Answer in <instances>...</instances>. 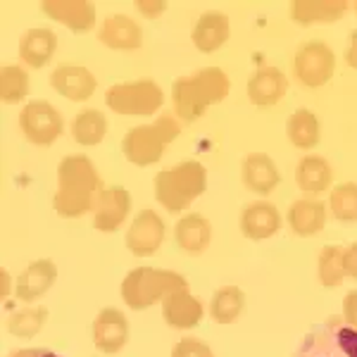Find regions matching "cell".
I'll return each mask as SVG.
<instances>
[{
  "label": "cell",
  "instance_id": "cell-17",
  "mask_svg": "<svg viewBox=\"0 0 357 357\" xmlns=\"http://www.w3.org/2000/svg\"><path fill=\"white\" fill-rule=\"evenodd\" d=\"M57 279V267L55 262L50 260H38L17 276V284H15V296L17 301H24V303H33L43 296L50 286L55 284Z\"/></svg>",
  "mask_w": 357,
  "mask_h": 357
},
{
  "label": "cell",
  "instance_id": "cell-30",
  "mask_svg": "<svg viewBox=\"0 0 357 357\" xmlns=\"http://www.w3.org/2000/svg\"><path fill=\"white\" fill-rule=\"evenodd\" d=\"M317 274H319V284L326 289H336L345 279L343 267V248L341 245H324L317 260Z\"/></svg>",
  "mask_w": 357,
  "mask_h": 357
},
{
  "label": "cell",
  "instance_id": "cell-19",
  "mask_svg": "<svg viewBox=\"0 0 357 357\" xmlns=\"http://www.w3.org/2000/svg\"><path fill=\"white\" fill-rule=\"evenodd\" d=\"M281 229V215L272 203H252L241 215V231L250 241H264Z\"/></svg>",
  "mask_w": 357,
  "mask_h": 357
},
{
  "label": "cell",
  "instance_id": "cell-4",
  "mask_svg": "<svg viewBox=\"0 0 357 357\" xmlns=\"http://www.w3.org/2000/svg\"><path fill=\"white\" fill-rule=\"evenodd\" d=\"M181 289H188V281L181 274L158 267H136L122 281V301L131 310H148Z\"/></svg>",
  "mask_w": 357,
  "mask_h": 357
},
{
  "label": "cell",
  "instance_id": "cell-33",
  "mask_svg": "<svg viewBox=\"0 0 357 357\" xmlns=\"http://www.w3.org/2000/svg\"><path fill=\"white\" fill-rule=\"evenodd\" d=\"M45 317H48V310L45 307L20 310V312H15L8 319V331L20 338H31L33 333L41 331V326L45 324Z\"/></svg>",
  "mask_w": 357,
  "mask_h": 357
},
{
  "label": "cell",
  "instance_id": "cell-8",
  "mask_svg": "<svg viewBox=\"0 0 357 357\" xmlns=\"http://www.w3.org/2000/svg\"><path fill=\"white\" fill-rule=\"evenodd\" d=\"M20 129L26 136V141H31L33 146L45 148V146H53L57 138H60L62 129H65V122H62V114L50 102L31 100L20 112Z\"/></svg>",
  "mask_w": 357,
  "mask_h": 357
},
{
  "label": "cell",
  "instance_id": "cell-22",
  "mask_svg": "<svg viewBox=\"0 0 357 357\" xmlns=\"http://www.w3.org/2000/svg\"><path fill=\"white\" fill-rule=\"evenodd\" d=\"M55 48H57V36L50 29L45 26L29 29L20 41V57L24 60V65L41 69L55 55Z\"/></svg>",
  "mask_w": 357,
  "mask_h": 357
},
{
  "label": "cell",
  "instance_id": "cell-25",
  "mask_svg": "<svg viewBox=\"0 0 357 357\" xmlns=\"http://www.w3.org/2000/svg\"><path fill=\"white\" fill-rule=\"evenodd\" d=\"M174 238L181 250L198 255V252L207 250L212 238V227L203 215H186L176 222L174 229Z\"/></svg>",
  "mask_w": 357,
  "mask_h": 357
},
{
  "label": "cell",
  "instance_id": "cell-1",
  "mask_svg": "<svg viewBox=\"0 0 357 357\" xmlns=\"http://www.w3.org/2000/svg\"><path fill=\"white\" fill-rule=\"evenodd\" d=\"M100 193L102 178L96 172V165L86 155H67L57 167V191L53 195L57 215L77 220L86 212L96 210Z\"/></svg>",
  "mask_w": 357,
  "mask_h": 357
},
{
  "label": "cell",
  "instance_id": "cell-40",
  "mask_svg": "<svg viewBox=\"0 0 357 357\" xmlns=\"http://www.w3.org/2000/svg\"><path fill=\"white\" fill-rule=\"evenodd\" d=\"M355 10H357V5H355Z\"/></svg>",
  "mask_w": 357,
  "mask_h": 357
},
{
  "label": "cell",
  "instance_id": "cell-2",
  "mask_svg": "<svg viewBox=\"0 0 357 357\" xmlns=\"http://www.w3.org/2000/svg\"><path fill=\"white\" fill-rule=\"evenodd\" d=\"M231 91L227 72L220 67L198 69L191 77L176 79L172 86V102L178 119L183 122H195L207 112V107L222 102Z\"/></svg>",
  "mask_w": 357,
  "mask_h": 357
},
{
  "label": "cell",
  "instance_id": "cell-29",
  "mask_svg": "<svg viewBox=\"0 0 357 357\" xmlns=\"http://www.w3.org/2000/svg\"><path fill=\"white\" fill-rule=\"evenodd\" d=\"M107 134V119L100 110H84L72 119V136L79 146H98Z\"/></svg>",
  "mask_w": 357,
  "mask_h": 357
},
{
  "label": "cell",
  "instance_id": "cell-23",
  "mask_svg": "<svg viewBox=\"0 0 357 357\" xmlns=\"http://www.w3.org/2000/svg\"><path fill=\"white\" fill-rule=\"evenodd\" d=\"M286 220H289L291 231L296 236H314V234H319L326 224V205L319 203V200H310V198L296 200V203L291 205Z\"/></svg>",
  "mask_w": 357,
  "mask_h": 357
},
{
  "label": "cell",
  "instance_id": "cell-21",
  "mask_svg": "<svg viewBox=\"0 0 357 357\" xmlns=\"http://www.w3.org/2000/svg\"><path fill=\"white\" fill-rule=\"evenodd\" d=\"M229 17L222 13H205L200 15V20L193 26V45L200 53H215L220 50L224 43L229 41Z\"/></svg>",
  "mask_w": 357,
  "mask_h": 357
},
{
  "label": "cell",
  "instance_id": "cell-15",
  "mask_svg": "<svg viewBox=\"0 0 357 357\" xmlns=\"http://www.w3.org/2000/svg\"><path fill=\"white\" fill-rule=\"evenodd\" d=\"M289 91V79L281 69L276 67H262L248 82V98L257 107H272Z\"/></svg>",
  "mask_w": 357,
  "mask_h": 357
},
{
  "label": "cell",
  "instance_id": "cell-7",
  "mask_svg": "<svg viewBox=\"0 0 357 357\" xmlns=\"http://www.w3.org/2000/svg\"><path fill=\"white\" fill-rule=\"evenodd\" d=\"M165 93L153 79H138V82L114 84L105 91V105L112 112L126 117H148L162 107Z\"/></svg>",
  "mask_w": 357,
  "mask_h": 357
},
{
  "label": "cell",
  "instance_id": "cell-18",
  "mask_svg": "<svg viewBox=\"0 0 357 357\" xmlns=\"http://www.w3.org/2000/svg\"><path fill=\"white\" fill-rule=\"evenodd\" d=\"M102 45L112 50H138L143 45V31L134 20L126 15H112L102 22L100 31H98Z\"/></svg>",
  "mask_w": 357,
  "mask_h": 357
},
{
  "label": "cell",
  "instance_id": "cell-3",
  "mask_svg": "<svg viewBox=\"0 0 357 357\" xmlns=\"http://www.w3.org/2000/svg\"><path fill=\"white\" fill-rule=\"evenodd\" d=\"M207 188V169L195 160L178 162L155 176V198L167 212H181Z\"/></svg>",
  "mask_w": 357,
  "mask_h": 357
},
{
  "label": "cell",
  "instance_id": "cell-6",
  "mask_svg": "<svg viewBox=\"0 0 357 357\" xmlns=\"http://www.w3.org/2000/svg\"><path fill=\"white\" fill-rule=\"evenodd\" d=\"M296 357H357V329L341 317H329L303 338Z\"/></svg>",
  "mask_w": 357,
  "mask_h": 357
},
{
  "label": "cell",
  "instance_id": "cell-31",
  "mask_svg": "<svg viewBox=\"0 0 357 357\" xmlns=\"http://www.w3.org/2000/svg\"><path fill=\"white\" fill-rule=\"evenodd\" d=\"M329 207L338 222L355 224L357 222V183H338L329 195Z\"/></svg>",
  "mask_w": 357,
  "mask_h": 357
},
{
  "label": "cell",
  "instance_id": "cell-38",
  "mask_svg": "<svg viewBox=\"0 0 357 357\" xmlns=\"http://www.w3.org/2000/svg\"><path fill=\"white\" fill-rule=\"evenodd\" d=\"M8 357H60L53 350H43V348H24V350H15Z\"/></svg>",
  "mask_w": 357,
  "mask_h": 357
},
{
  "label": "cell",
  "instance_id": "cell-32",
  "mask_svg": "<svg viewBox=\"0 0 357 357\" xmlns=\"http://www.w3.org/2000/svg\"><path fill=\"white\" fill-rule=\"evenodd\" d=\"M29 93V74L17 65H5L0 69V100L15 105Z\"/></svg>",
  "mask_w": 357,
  "mask_h": 357
},
{
  "label": "cell",
  "instance_id": "cell-10",
  "mask_svg": "<svg viewBox=\"0 0 357 357\" xmlns=\"http://www.w3.org/2000/svg\"><path fill=\"white\" fill-rule=\"evenodd\" d=\"M165 222L155 210H143L131 222L129 234H126V248L134 252L136 257H148L160 250L165 241Z\"/></svg>",
  "mask_w": 357,
  "mask_h": 357
},
{
  "label": "cell",
  "instance_id": "cell-20",
  "mask_svg": "<svg viewBox=\"0 0 357 357\" xmlns=\"http://www.w3.org/2000/svg\"><path fill=\"white\" fill-rule=\"evenodd\" d=\"M243 183L257 195H269L281 183L274 160L264 153H250L243 160Z\"/></svg>",
  "mask_w": 357,
  "mask_h": 357
},
{
  "label": "cell",
  "instance_id": "cell-28",
  "mask_svg": "<svg viewBox=\"0 0 357 357\" xmlns=\"http://www.w3.org/2000/svg\"><path fill=\"white\" fill-rule=\"evenodd\" d=\"M245 307V296L238 286H224L212 296L210 314L217 324H234Z\"/></svg>",
  "mask_w": 357,
  "mask_h": 357
},
{
  "label": "cell",
  "instance_id": "cell-26",
  "mask_svg": "<svg viewBox=\"0 0 357 357\" xmlns=\"http://www.w3.org/2000/svg\"><path fill=\"white\" fill-rule=\"evenodd\" d=\"M331 167L319 155H307L296 167V183L305 193H321L331 186Z\"/></svg>",
  "mask_w": 357,
  "mask_h": 357
},
{
  "label": "cell",
  "instance_id": "cell-16",
  "mask_svg": "<svg viewBox=\"0 0 357 357\" xmlns=\"http://www.w3.org/2000/svg\"><path fill=\"white\" fill-rule=\"evenodd\" d=\"M162 317L172 329H193L203 319V303L188 289L174 291L162 301Z\"/></svg>",
  "mask_w": 357,
  "mask_h": 357
},
{
  "label": "cell",
  "instance_id": "cell-14",
  "mask_svg": "<svg viewBox=\"0 0 357 357\" xmlns=\"http://www.w3.org/2000/svg\"><path fill=\"white\" fill-rule=\"evenodd\" d=\"M41 10L74 33H86L96 24V8L89 0H45Z\"/></svg>",
  "mask_w": 357,
  "mask_h": 357
},
{
  "label": "cell",
  "instance_id": "cell-5",
  "mask_svg": "<svg viewBox=\"0 0 357 357\" xmlns=\"http://www.w3.org/2000/svg\"><path fill=\"white\" fill-rule=\"evenodd\" d=\"M178 122L169 114L155 119L153 124H141L129 129V134L122 138V153L131 165L148 167L160 162L165 148L178 136Z\"/></svg>",
  "mask_w": 357,
  "mask_h": 357
},
{
  "label": "cell",
  "instance_id": "cell-36",
  "mask_svg": "<svg viewBox=\"0 0 357 357\" xmlns=\"http://www.w3.org/2000/svg\"><path fill=\"white\" fill-rule=\"evenodd\" d=\"M343 267H345V276L357 279V243L343 250Z\"/></svg>",
  "mask_w": 357,
  "mask_h": 357
},
{
  "label": "cell",
  "instance_id": "cell-34",
  "mask_svg": "<svg viewBox=\"0 0 357 357\" xmlns=\"http://www.w3.org/2000/svg\"><path fill=\"white\" fill-rule=\"evenodd\" d=\"M172 357H215L212 348L198 338H181L174 348H172Z\"/></svg>",
  "mask_w": 357,
  "mask_h": 357
},
{
  "label": "cell",
  "instance_id": "cell-13",
  "mask_svg": "<svg viewBox=\"0 0 357 357\" xmlns=\"http://www.w3.org/2000/svg\"><path fill=\"white\" fill-rule=\"evenodd\" d=\"M50 86L67 100L84 102L96 93L98 82L86 67L79 65H60L50 74Z\"/></svg>",
  "mask_w": 357,
  "mask_h": 357
},
{
  "label": "cell",
  "instance_id": "cell-24",
  "mask_svg": "<svg viewBox=\"0 0 357 357\" xmlns=\"http://www.w3.org/2000/svg\"><path fill=\"white\" fill-rule=\"evenodd\" d=\"M345 13H348L345 0H296V3H291V17L298 24L336 22Z\"/></svg>",
  "mask_w": 357,
  "mask_h": 357
},
{
  "label": "cell",
  "instance_id": "cell-11",
  "mask_svg": "<svg viewBox=\"0 0 357 357\" xmlns=\"http://www.w3.org/2000/svg\"><path fill=\"white\" fill-rule=\"evenodd\" d=\"M129 210H131V195L126 188L122 186L102 188L93 210V227L98 231H105V234L117 231L124 224Z\"/></svg>",
  "mask_w": 357,
  "mask_h": 357
},
{
  "label": "cell",
  "instance_id": "cell-9",
  "mask_svg": "<svg viewBox=\"0 0 357 357\" xmlns=\"http://www.w3.org/2000/svg\"><path fill=\"white\" fill-rule=\"evenodd\" d=\"M293 69H296V77L303 86L319 89V86H324L333 77L336 55H333V50L324 41H310L296 53Z\"/></svg>",
  "mask_w": 357,
  "mask_h": 357
},
{
  "label": "cell",
  "instance_id": "cell-35",
  "mask_svg": "<svg viewBox=\"0 0 357 357\" xmlns=\"http://www.w3.org/2000/svg\"><path fill=\"white\" fill-rule=\"evenodd\" d=\"M343 319L348 321L353 329H357V291H350L343 301Z\"/></svg>",
  "mask_w": 357,
  "mask_h": 357
},
{
  "label": "cell",
  "instance_id": "cell-39",
  "mask_svg": "<svg viewBox=\"0 0 357 357\" xmlns=\"http://www.w3.org/2000/svg\"><path fill=\"white\" fill-rule=\"evenodd\" d=\"M345 62H348L350 67L353 69H357V36L350 41V45H348V50H345Z\"/></svg>",
  "mask_w": 357,
  "mask_h": 357
},
{
  "label": "cell",
  "instance_id": "cell-12",
  "mask_svg": "<svg viewBox=\"0 0 357 357\" xmlns=\"http://www.w3.org/2000/svg\"><path fill=\"white\" fill-rule=\"evenodd\" d=\"M129 341V321L117 307H105L93 321V343L100 353L114 355Z\"/></svg>",
  "mask_w": 357,
  "mask_h": 357
},
{
  "label": "cell",
  "instance_id": "cell-27",
  "mask_svg": "<svg viewBox=\"0 0 357 357\" xmlns=\"http://www.w3.org/2000/svg\"><path fill=\"white\" fill-rule=\"evenodd\" d=\"M286 134H289L291 143L296 148L310 151V148H314L321 138L319 119H317V114L310 110H296L289 117V122H286Z\"/></svg>",
  "mask_w": 357,
  "mask_h": 357
},
{
  "label": "cell",
  "instance_id": "cell-37",
  "mask_svg": "<svg viewBox=\"0 0 357 357\" xmlns=\"http://www.w3.org/2000/svg\"><path fill=\"white\" fill-rule=\"evenodd\" d=\"M136 8L141 10V13L146 15V17L155 20V17H160L167 10V3H162V0H158V3H153V0H151V3H146V0H138Z\"/></svg>",
  "mask_w": 357,
  "mask_h": 357
}]
</instances>
